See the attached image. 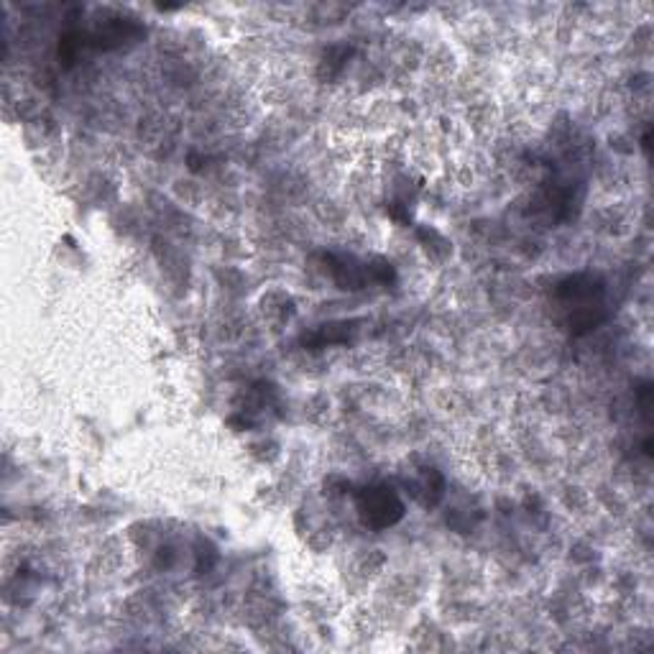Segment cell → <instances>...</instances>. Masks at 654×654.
<instances>
[{"instance_id":"obj_1","label":"cell","mask_w":654,"mask_h":654,"mask_svg":"<svg viewBox=\"0 0 654 654\" xmlns=\"http://www.w3.org/2000/svg\"><path fill=\"white\" fill-rule=\"evenodd\" d=\"M358 511H361L365 525L384 529L396 525V521L402 519L404 506L392 488L371 486V488H363L361 496H358Z\"/></svg>"}]
</instances>
